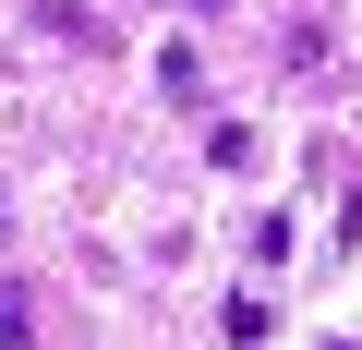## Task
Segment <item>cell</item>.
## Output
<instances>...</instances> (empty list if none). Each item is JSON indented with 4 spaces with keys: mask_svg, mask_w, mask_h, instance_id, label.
Returning <instances> with one entry per match:
<instances>
[{
    "mask_svg": "<svg viewBox=\"0 0 362 350\" xmlns=\"http://www.w3.org/2000/svg\"><path fill=\"white\" fill-rule=\"evenodd\" d=\"M157 85H169V109H206V61L194 49H157Z\"/></svg>",
    "mask_w": 362,
    "mask_h": 350,
    "instance_id": "cell-1",
    "label": "cell"
},
{
    "mask_svg": "<svg viewBox=\"0 0 362 350\" xmlns=\"http://www.w3.org/2000/svg\"><path fill=\"white\" fill-rule=\"evenodd\" d=\"M218 338H230V350H266V302L230 290V302H218Z\"/></svg>",
    "mask_w": 362,
    "mask_h": 350,
    "instance_id": "cell-2",
    "label": "cell"
},
{
    "mask_svg": "<svg viewBox=\"0 0 362 350\" xmlns=\"http://www.w3.org/2000/svg\"><path fill=\"white\" fill-rule=\"evenodd\" d=\"M25 13H37L49 37H73V49H97V13H85V0H25Z\"/></svg>",
    "mask_w": 362,
    "mask_h": 350,
    "instance_id": "cell-3",
    "label": "cell"
},
{
    "mask_svg": "<svg viewBox=\"0 0 362 350\" xmlns=\"http://www.w3.org/2000/svg\"><path fill=\"white\" fill-rule=\"evenodd\" d=\"M25 338H37V302H25L13 278H0V350H25Z\"/></svg>",
    "mask_w": 362,
    "mask_h": 350,
    "instance_id": "cell-4",
    "label": "cell"
},
{
    "mask_svg": "<svg viewBox=\"0 0 362 350\" xmlns=\"http://www.w3.org/2000/svg\"><path fill=\"white\" fill-rule=\"evenodd\" d=\"M181 13H230V0H181Z\"/></svg>",
    "mask_w": 362,
    "mask_h": 350,
    "instance_id": "cell-5",
    "label": "cell"
}]
</instances>
